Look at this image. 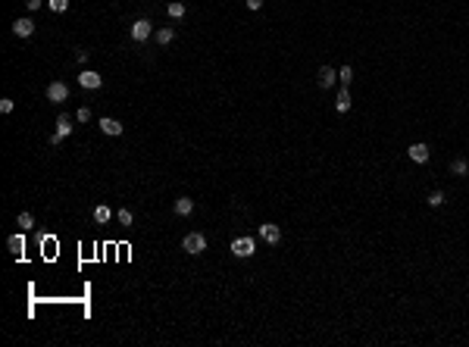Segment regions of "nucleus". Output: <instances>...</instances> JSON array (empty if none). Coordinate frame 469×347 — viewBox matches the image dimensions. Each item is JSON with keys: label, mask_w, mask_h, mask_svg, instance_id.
<instances>
[{"label": "nucleus", "mask_w": 469, "mask_h": 347, "mask_svg": "<svg viewBox=\"0 0 469 347\" xmlns=\"http://www.w3.org/2000/svg\"><path fill=\"white\" fill-rule=\"evenodd\" d=\"M182 250L185 253H194V257L203 253V250H207V235H203V232H188L182 238Z\"/></svg>", "instance_id": "obj_1"}, {"label": "nucleus", "mask_w": 469, "mask_h": 347, "mask_svg": "<svg viewBox=\"0 0 469 347\" xmlns=\"http://www.w3.org/2000/svg\"><path fill=\"white\" fill-rule=\"evenodd\" d=\"M232 253H235V257H244V260H247V257H253V253H257V244H253L250 235H244V238H235V241H232Z\"/></svg>", "instance_id": "obj_2"}, {"label": "nucleus", "mask_w": 469, "mask_h": 347, "mask_svg": "<svg viewBox=\"0 0 469 347\" xmlns=\"http://www.w3.org/2000/svg\"><path fill=\"white\" fill-rule=\"evenodd\" d=\"M132 41H138V44H144L150 35H153V25H150V19H138V22H132Z\"/></svg>", "instance_id": "obj_3"}, {"label": "nucleus", "mask_w": 469, "mask_h": 347, "mask_svg": "<svg viewBox=\"0 0 469 347\" xmlns=\"http://www.w3.org/2000/svg\"><path fill=\"white\" fill-rule=\"evenodd\" d=\"M257 232H260V238L266 241V244H278V241H281V228H278L276 222H263Z\"/></svg>", "instance_id": "obj_4"}, {"label": "nucleus", "mask_w": 469, "mask_h": 347, "mask_svg": "<svg viewBox=\"0 0 469 347\" xmlns=\"http://www.w3.org/2000/svg\"><path fill=\"white\" fill-rule=\"evenodd\" d=\"M47 100H50V104H63V100H69V88H66L63 81H54L47 88Z\"/></svg>", "instance_id": "obj_5"}, {"label": "nucleus", "mask_w": 469, "mask_h": 347, "mask_svg": "<svg viewBox=\"0 0 469 347\" xmlns=\"http://www.w3.org/2000/svg\"><path fill=\"white\" fill-rule=\"evenodd\" d=\"M79 84H82V88H88V91H97L100 84H104V79H100L94 69H84V72L79 75Z\"/></svg>", "instance_id": "obj_6"}, {"label": "nucleus", "mask_w": 469, "mask_h": 347, "mask_svg": "<svg viewBox=\"0 0 469 347\" xmlns=\"http://www.w3.org/2000/svg\"><path fill=\"white\" fill-rule=\"evenodd\" d=\"M13 35L16 38H31V35H35V22H31V19H16L13 22Z\"/></svg>", "instance_id": "obj_7"}, {"label": "nucleus", "mask_w": 469, "mask_h": 347, "mask_svg": "<svg viewBox=\"0 0 469 347\" xmlns=\"http://www.w3.org/2000/svg\"><path fill=\"white\" fill-rule=\"evenodd\" d=\"M407 154H410L413 163H429V157H432L425 144H410V147H407Z\"/></svg>", "instance_id": "obj_8"}, {"label": "nucleus", "mask_w": 469, "mask_h": 347, "mask_svg": "<svg viewBox=\"0 0 469 347\" xmlns=\"http://www.w3.org/2000/svg\"><path fill=\"white\" fill-rule=\"evenodd\" d=\"M335 79H338V72L331 69V66H319V75H316L319 88H331V84H335Z\"/></svg>", "instance_id": "obj_9"}, {"label": "nucleus", "mask_w": 469, "mask_h": 347, "mask_svg": "<svg viewBox=\"0 0 469 347\" xmlns=\"http://www.w3.org/2000/svg\"><path fill=\"white\" fill-rule=\"evenodd\" d=\"M97 125H100V132H104V134H113V138H116V134H122V125H119V119H113V116H104Z\"/></svg>", "instance_id": "obj_10"}, {"label": "nucleus", "mask_w": 469, "mask_h": 347, "mask_svg": "<svg viewBox=\"0 0 469 347\" xmlns=\"http://www.w3.org/2000/svg\"><path fill=\"white\" fill-rule=\"evenodd\" d=\"M172 210H175L178 216H191V213H194V200H191V197H178L175 204H172Z\"/></svg>", "instance_id": "obj_11"}, {"label": "nucleus", "mask_w": 469, "mask_h": 347, "mask_svg": "<svg viewBox=\"0 0 469 347\" xmlns=\"http://www.w3.org/2000/svg\"><path fill=\"white\" fill-rule=\"evenodd\" d=\"M56 134H59V138H69V134H72V122H69V116H66V113L56 116Z\"/></svg>", "instance_id": "obj_12"}, {"label": "nucleus", "mask_w": 469, "mask_h": 347, "mask_svg": "<svg viewBox=\"0 0 469 347\" xmlns=\"http://www.w3.org/2000/svg\"><path fill=\"white\" fill-rule=\"evenodd\" d=\"M6 247H10V253L22 257V250H25V238H22V235H10V238H6Z\"/></svg>", "instance_id": "obj_13"}, {"label": "nucleus", "mask_w": 469, "mask_h": 347, "mask_svg": "<svg viewBox=\"0 0 469 347\" xmlns=\"http://www.w3.org/2000/svg\"><path fill=\"white\" fill-rule=\"evenodd\" d=\"M351 94H347V88H341V94H338V100H335V109L338 113H347V109H351Z\"/></svg>", "instance_id": "obj_14"}, {"label": "nucleus", "mask_w": 469, "mask_h": 347, "mask_svg": "<svg viewBox=\"0 0 469 347\" xmlns=\"http://www.w3.org/2000/svg\"><path fill=\"white\" fill-rule=\"evenodd\" d=\"M166 13L172 16V19H182V16H185V3H182V0H169Z\"/></svg>", "instance_id": "obj_15"}, {"label": "nucleus", "mask_w": 469, "mask_h": 347, "mask_svg": "<svg viewBox=\"0 0 469 347\" xmlns=\"http://www.w3.org/2000/svg\"><path fill=\"white\" fill-rule=\"evenodd\" d=\"M110 216H113V210H110L107 204H97V207H94V219H97V222H110Z\"/></svg>", "instance_id": "obj_16"}, {"label": "nucleus", "mask_w": 469, "mask_h": 347, "mask_svg": "<svg viewBox=\"0 0 469 347\" xmlns=\"http://www.w3.org/2000/svg\"><path fill=\"white\" fill-rule=\"evenodd\" d=\"M153 38H157V44H172L175 31H172V28H169V25H166V28H160V31H157V35H153Z\"/></svg>", "instance_id": "obj_17"}, {"label": "nucleus", "mask_w": 469, "mask_h": 347, "mask_svg": "<svg viewBox=\"0 0 469 347\" xmlns=\"http://www.w3.org/2000/svg\"><path fill=\"white\" fill-rule=\"evenodd\" d=\"M16 225H19L22 232H28V228H35V216H31V213H19V219H16Z\"/></svg>", "instance_id": "obj_18"}, {"label": "nucleus", "mask_w": 469, "mask_h": 347, "mask_svg": "<svg viewBox=\"0 0 469 347\" xmlns=\"http://www.w3.org/2000/svg\"><path fill=\"white\" fill-rule=\"evenodd\" d=\"M338 81L344 84V88L354 81V69H351V66H341V69H338Z\"/></svg>", "instance_id": "obj_19"}, {"label": "nucleus", "mask_w": 469, "mask_h": 347, "mask_svg": "<svg viewBox=\"0 0 469 347\" xmlns=\"http://www.w3.org/2000/svg\"><path fill=\"white\" fill-rule=\"evenodd\" d=\"M466 172H469L466 160H454V163H450V175H466Z\"/></svg>", "instance_id": "obj_20"}, {"label": "nucleus", "mask_w": 469, "mask_h": 347, "mask_svg": "<svg viewBox=\"0 0 469 347\" xmlns=\"http://www.w3.org/2000/svg\"><path fill=\"white\" fill-rule=\"evenodd\" d=\"M47 3H50V10H54V13H66V10H69V0H47Z\"/></svg>", "instance_id": "obj_21"}, {"label": "nucleus", "mask_w": 469, "mask_h": 347, "mask_svg": "<svg viewBox=\"0 0 469 347\" xmlns=\"http://www.w3.org/2000/svg\"><path fill=\"white\" fill-rule=\"evenodd\" d=\"M425 204H429V207H441V204H444V194H441V191H432Z\"/></svg>", "instance_id": "obj_22"}, {"label": "nucleus", "mask_w": 469, "mask_h": 347, "mask_svg": "<svg viewBox=\"0 0 469 347\" xmlns=\"http://www.w3.org/2000/svg\"><path fill=\"white\" fill-rule=\"evenodd\" d=\"M119 222H122V225H132V222H135L132 210H119Z\"/></svg>", "instance_id": "obj_23"}, {"label": "nucleus", "mask_w": 469, "mask_h": 347, "mask_svg": "<svg viewBox=\"0 0 469 347\" xmlns=\"http://www.w3.org/2000/svg\"><path fill=\"white\" fill-rule=\"evenodd\" d=\"M75 119H79V122H91V109H88V107H82L79 113H75Z\"/></svg>", "instance_id": "obj_24"}, {"label": "nucleus", "mask_w": 469, "mask_h": 347, "mask_svg": "<svg viewBox=\"0 0 469 347\" xmlns=\"http://www.w3.org/2000/svg\"><path fill=\"white\" fill-rule=\"evenodd\" d=\"M13 107H16V104H13L10 97H3V100H0V113H13Z\"/></svg>", "instance_id": "obj_25"}, {"label": "nucleus", "mask_w": 469, "mask_h": 347, "mask_svg": "<svg viewBox=\"0 0 469 347\" xmlns=\"http://www.w3.org/2000/svg\"><path fill=\"white\" fill-rule=\"evenodd\" d=\"M244 3H247V10H260L263 0H244Z\"/></svg>", "instance_id": "obj_26"}, {"label": "nucleus", "mask_w": 469, "mask_h": 347, "mask_svg": "<svg viewBox=\"0 0 469 347\" xmlns=\"http://www.w3.org/2000/svg\"><path fill=\"white\" fill-rule=\"evenodd\" d=\"M28 3V10H41V0H25Z\"/></svg>", "instance_id": "obj_27"}]
</instances>
